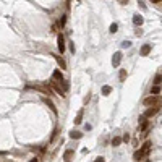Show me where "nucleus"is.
I'll list each match as a JSON object with an SVG mask.
<instances>
[{"mask_svg": "<svg viewBox=\"0 0 162 162\" xmlns=\"http://www.w3.org/2000/svg\"><path fill=\"white\" fill-rule=\"evenodd\" d=\"M159 110H161V107H147V110L144 112L143 115L146 117V118H151V117H154Z\"/></svg>", "mask_w": 162, "mask_h": 162, "instance_id": "423d86ee", "label": "nucleus"}, {"mask_svg": "<svg viewBox=\"0 0 162 162\" xmlns=\"http://www.w3.org/2000/svg\"><path fill=\"white\" fill-rule=\"evenodd\" d=\"M117 2H118L120 5H127V3H128V0H117Z\"/></svg>", "mask_w": 162, "mask_h": 162, "instance_id": "cd10ccee", "label": "nucleus"}, {"mask_svg": "<svg viewBox=\"0 0 162 162\" xmlns=\"http://www.w3.org/2000/svg\"><path fill=\"white\" fill-rule=\"evenodd\" d=\"M135 34H136V36H143V29H139V28H138V29L135 31Z\"/></svg>", "mask_w": 162, "mask_h": 162, "instance_id": "bb28decb", "label": "nucleus"}, {"mask_svg": "<svg viewBox=\"0 0 162 162\" xmlns=\"http://www.w3.org/2000/svg\"><path fill=\"white\" fill-rule=\"evenodd\" d=\"M65 23H66V16L63 15L60 20H58V23H57V28H63V26H65Z\"/></svg>", "mask_w": 162, "mask_h": 162, "instance_id": "aec40b11", "label": "nucleus"}, {"mask_svg": "<svg viewBox=\"0 0 162 162\" xmlns=\"http://www.w3.org/2000/svg\"><path fill=\"white\" fill-rule=\"evenodd\" d=\"M133 159H135L136 162H141V161H144L146 157L143 156V152L139 151V149H136V151H135V154H133Z\"/></svg>", "mask_w": 162, "mask_h": 162, "instance_id": "ddd939ff", "label": "nucleus"}, {"mask_svg": "<svg viewBox=\"0 0 162 162\" xmlns=\"http://www.w3.org/2000/svg\"><path fill=\"white\" fill-rule=\"evenodd\" d=\"M44 104H46V106L49 107V109H50V110H52V112H54V114L57 115V107H55V104L52 102V99H50V97H47V96L44 97Z\"/></svg>", "mask_w": 162, "mask_h": 162, "instance_id": "1a4fd4ad", "label": "nucleus"}, {"mask_svg": "<svg viewBox=\"0 0 162 162\" xmlns=\"http://www.w3.org/2000/svg\"><path fill=\"white\" fill-rule=\"evenodd\" d=\"M89 101H91V96H89V94H88V96L84 97V104H88V102H89Z\"/></svg>", "mask_w": 162, "mask_h": 162, "instance_id": "c85d7f7f", "label": "nucleus"}, {"mask_svg": "<svg viewBox=\"0 0 162 162\" xmlns=\"http://www.w3.org/2000/svg\"><path fill=\"white\" fill-rule=\"evenodd\" d=\"M78 2H81V0H78Z\"/></svg>", "mask_w": 162, "mask_h": 162, "instance_id": "473e14b6", "label": "nucleus"}, {"mask_svg": "<svg viewBox=\"0 0 162 162\" xmlns=\"http://www.w3.org/2000/svg\"><path fill=\"white\" fill-rule=\"evenodd\" d=\"M151 146H152V143H151V141H144V144L141 146V149H139V151L143 152V156H144V157H147V156H149V151H151Z\"/></svg>", "mask_w": 162, "mask_h": 162, "instance_id": "0eeeda50", "label": "nucleus"}, {"mask_svg": "<svg viewBox=\"0 0 162 162\" xmlns=\"http://www.w3.org/2000/svg\"><path fill=\"white\" fill-rule=\"evenodd\" d=\"M81 122H83V109L78 112V115H76V118H75V123H76V125H80Z\"/></svg>", "mask_w": 162, "mask_h": 162, "instance_id": "6ab92c4d", "label": "nucleus"}, {"mask_svg": "<svg viewBox=\"0 0 162 162\" xmlns=\"http://www.w3.org/2000/svg\"><path fill=\"white\" fill-rule=\"evenodd\" d=\"M127 76H128V73H127V70H123V68H122L120 71H118V80L122 81V83H123V81L127 80Z\"/></svg>", "mask_w": 162, "mask_h": 162, "instance_id": "2eb2a0df", "label": "nucleus"}, {"mask_svg": "<svg viewBox=\"0 0 162 162\" xmlns=\"http://www.w3.org/2000/svg\"><path fill=\"white\" fill-rule=\"evenodd\" d=\"M57 47H58V52H60V54H63V52H65L66 42H65L63 34H58V36H57Z\"/></svg>", "mask_w": 162, "mask_h": 162, "instance_id": "20e7f679", "label": "nucleus"}, {"mask_svg": "<svg viewBox=\"0 0 162 162\" xmlns=\"http://www.w3.org/2000/svg\"><path fill=\"white\" fill-rule=\"evenodd\" d=\"M122 58H123V54H122V52H115L114 57H112V66H114V68H118L120 63H122Z\"/></svg>", "mask_w": 162, "mask_h": 162, "instance_id": "39448f33", "label": "nucleus"}, {"mask_svg": "<svg viewBox=\"0 0 162 162\" xmlns=\"http://www.w3.org/2000/svg\"><path fill=\"white\" fill-rule=\"evenodd\" d=\"M122 47H123V49H127V47H131V42H128V40H125V42L122 44Z\"/></svg>", "mask_w": 162, "mask_h": 162, "instance_id": "393cba45", "label": "nucleus"}, {"mask_svg": "<svg viewBox=\"0 0 162 162\" xmlns=\"http://www.w3.org/2000/svg\"><path fill=\"white\" fill-rule=\"evenodd\" d=\"M52 78L55 81H58V83H62V81H65V78H63V75H62L60 70H55L54 73H52Z\"/></svg>", "mask_w": 162, "mask_h": 162, "instance_id": "9b49d317", "label": "nucleus"}, {"mask_svg": "<svg viewBox=\"0 0 162 162\" xmlns=\"http://www.w3.org/2000/svg\"><path fill=\"white\" fill-rule=\"evenodd\" d=\"M143 104L146 107H162V96L159 94H151L143 99Z\"/></svg>", "mask_w": 162, "mask_h": 162, "instance_id": "f03ea898", "label": "nucleus"}, {"mask_svg": "<svg viewBox=\"0 0 162 162\" xmlns=\"http://www.w3.org/2000/svg\"><path fill=\"white\" fill-rule=\"evenodd\" d=\"M122 139H123L125 143H128V141H130V135H128V133H125V135L122 136Z\"/></svg>", "mask_w": 162, "mask_h": 162, "instance_id": "b1692460", "label": "nucleus"}, {"mask_svg": "<svg viewBox=\"0 0 162 162\" xmlns=\"http://www.w3.org/2000/svg\"><path fill=\"white\" fill-rule=\"evenodd\" d=\"M81 136H83V133H81V131H75V130L70 131V138H71V139H80Z\"/></svg>", "mask_w": 162, "mask_h": 162, "instance_id": "f3484780", "label": "nucleus"}, {"mask_svg": "<svg viewBox=\"0 0 162 162\" xmlns=\"http://www.w3.org/2000/svg\"><path fill=\"white\" fill-rule=\"evenodd\" d=\"M28 88L42 92L44 96H49V97L54 96V89H52V86L49 84V83H42V84H28Z\"/></svg>", "mask_w": 162, "mask_h": 162, "instance_id": "f257e3e1", "label": "nucleus"}, {"mask_svg": "<svg viewBox=\"0 0 162 162\" xmlns=\"http://www.w3.org/2000/svg\"><path fill=\"white\" fill-rule=\"evenodd\" d=\"M29 162H39V161H37V159H31Z\"/></svg>", "mask_w": 162, "mask_h": 162, "instance_id": "2f4dec72", "label": "nucleus"}, {"mask_svg": "<svg viewBox=\"0 0 162 162\" xmlns=\"http://www.w3.org/2000/svg\"><path fill=\"white\" fill-rule=\"evenodd\" d=\"M149 52H151V44H144V46L141 47V55H149Z\"/></svg>", "mask_w": 162, "mask_h": 162, "instance_id": "4468645a", "label": "nucleus"}, {"mask_svg": "<svg viewBox=\"0 0 162 162\" xmlns=\"http://www.w3.org/2000/svg\"><path fill=\"white\" fill-rule=\"evenodd\" d=\"M143 23H144V18H143L139 13H136V15L133 16V25H135V26H141Z\"/></svg>", "mask_w": 162, "mask_h": 162, "instance_id": "9d476101", "label": "nucleus"}, {"mask_svg": "<svg viewBox=\"0 0 162 162\" xmlns=\"http://www.w3.org/2000/svg\"><path fill=\"white\" fill-rule=\"evenodd\" d=\"M54 58L57 60V63H58V66H60L62 70H66V62L63 60V58H62L60 55H54Z\"/></svg>", "mask_w": 162, "mask_h": 162, "instance_id": "f8f14e48", "label": "nucleus"}, {"mask_svg": "<svg viewBox=\"0 0 162 162\" xmlns=\"http://www.w3.org/2000/svg\"><path fill=\"white\" fill-rule=\"evenodd\" d=\"M68 44H70V52L75 54V44H73V42H68Z\"/></svg>", "mask_w": 162, "mask_h": 162, "instance_id": "a878e982", "label": "nucleus"}, {"mask_svg": "<svg viewBox=\"0 0 162 162\" xmlns=\"http://www.w3.org/2000/svg\"><path fill=\"white\" fill-rule=\"evenodd\" d=\"M50 86H52V89L58 94L60 97H65L66 94H65V91L62 89V83H58V81H50Z\"/></svg>", "mask_w": 162, "mask_h": 162, "instance_id": "7ed1b4c3", "label": "nucleus"}, {"mask_svg": "<svg viewBox=\"0 0 162 162\" xmlns=\"http://www.w3.org/2000/svg\"><path fill=\"white\" fill-rule=\"evenodd\" d=\"M149 92H151V94H159V92H161V86H159V84H154Z\"/></svg>", "mask_w": 162, "mask_h": 162, "instance_id": "412c9836", "label": "nucleus"}, {"mask_svg": "<svg viewBox=\"0 0 162 162\" xmlns=\"http://www.w3.org/2000/svg\"><path fill=\"white\" fill-rule=\"evenodd\" d=\"M122 141H123V139H122L120 136H114V138H112V146H114V147L120 146V144H122Z\"/></svg>", "mask_w": 162, "mask_h": 162, "instance_id": "dca6fc26", "label": "nucleus"}, {"mask_svg": "<svg viewBox=\"0 0 162 162\" xmlns=\"http://www.w3.org/2000/svg\"><path fill=\"white\" fill-rule=\"evenodd\" d=\"M161 83H162V75H157L154 78V84H161Z\"/></svg>", "mask_w": 162, "mask_h": 162, "instance_id": "5701e85b", "label": "nucleus"}, {"mask_svg": "<svg viewBox=\"0 0 162 162\" xmlns=\"http://www.w3.org/2000/svg\"><path fill=\"white\" fill-rule=\"evenodd\" d=\"M109 31H110V33H117V31H118V25H117V23H112Z\"/></svg>", "mask_w": 162, "mask_h": 162, "instance_id": "4be33fe9", "label": "nucleus"}, {"mask_svg": "<svg viewBox=\"0 0 162 162\" xmlns=\"http://www.w3.org/2000/svg\"><path fill=\"white\" fill-rule=\"evenodd\" d=\"M75 157V149H66L65 154H63V161L65 162H71Z\"/></svg>", "mask_w": 162, "mask_h": 162, "instance_id": "6e6552de", "label": "nucleus"}, {"mask_svg": "<svg viewBox=\"0 0 162 162\" xmlns=\"http://www.w3.org/2000/svg\"><path fill=\"white\" fill-rule=\"evenodd\" d=\"M94 162H104V157H97V159H96Z\"/></svg>", "mask_w": 162, "mask_h": 162, "instance_id": "c756f323", "label": "nucleus"}, {"mask_svg": "<svg viewBox=\"0 0 162 162\" xmlns=\"http://www.w3.org/2000/svg\"><path fill=\"white\" fill-rule=\"evenodd\" d=\"M102 94H104V96H109V94H110L112 92V88L109 86V84H106V86H102Z\"/></svg>", "mask_w": 162, "mask_h": 162, "instance_id": "a211bd4d", "label": "nucleus"}, {"mask_svg": "<svg viewBox=\"0 0 162 162\" xmlns=\"http://www.w3.org/2000/svg\"><path fill=\"white\" fill-rule=\"evenodd\" d=\"M152 3H162V0H151Z\"/></svg>", "mask_w": 162, "mask_h": 162, "instance_id": "7c9ffc66", "label": "nucleus"}]
</instances>
